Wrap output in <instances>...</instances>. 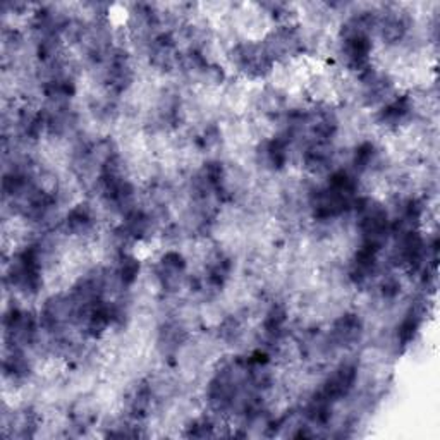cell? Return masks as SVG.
I'll return each instance as SVG.
<instances>
[{
  "instance_id": "6da1fadb",
  "label": "cell",
  "mask_w": 440,
  "mask_h": 440,
  "mask_svg": "<svg viewBox=\"0 0 440 440\" xmlns=\"http://www.w3.org/2000/svg\"><path fill=\"white\" fill-rule=\"evenodd\" d=\"M354 380H356V368L351 365H344L337 370L332 377H329V380L325 382L324 390H321V396L329 399L330 402L337 401V399L348 396L349 390L353 389Z\"/></svg>"
},
{
  "instance_id": "7a4b0ae2",
  "label": "cell",
  "mask_w": 440,
  "mask_h": 440,
  "mask_svg": "<svg viewBox=\"0 0 440 440\" xmlns=\"http://www.w3.org/2000/svg\"><path fill=\"white\" fill-rule=\"evenodd\" d=\"M140 272V263L133 256H124L119 267V279L124 286H131Z\"/></svg>"
}]
</instances>
